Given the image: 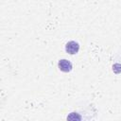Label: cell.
Listing matches in <instances>:
<instances>
[{
  "label": "cell",
  "instance_id": "obj_2",
  "mask_svg": "<svg viewBox=\"0 0 121 121\" xmlns=\"http://www.w3.org/2000/svg\"><path fill=\"white\" fill-rule=\"evenodd\" d=\"M58 67H59V69L60 71L65 72V73L66 72H70L72 70V68H73L72 63L67 60H60L59 62H58Z\"/></svg>",
  "mask_w": 121,
  "mask_h": 121
},
{
  "label": "cell",
  "instance_id": "obj_1",
  "mask_svg": "<svg viewBox=\"0 0 121 121\" xmlns=\"http://www.w3.org/2000/svg\"><path fill=\"white\" fill-rule=\"evenodd\" d=\"M79 50V44L75 41H70L65 44V51L68 54L74 55L77 54Z\"/></svg>",
  "mask_w": 121,
  "mask_h": 121
}]
</instances>
